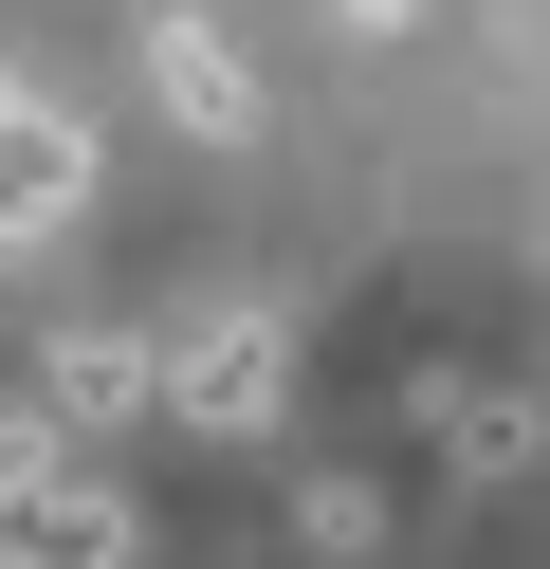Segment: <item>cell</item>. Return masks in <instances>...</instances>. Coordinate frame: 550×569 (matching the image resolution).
I'll return each instance as SVG.
<instances>
[{
	"mask_svg": "<svg viewBox=\"0 0 550 569\" xmlns=\"http://www.w3.org/2000/svg\"><path fill=\"white\" fill-rule=\"evenodd\" d=\"M73 221H92V129L0 74V258H37V239H73Z\"/></svg>",
	"mask_w": 550,
	"mask_h": 569,
	"instance_id": "obj_1",
	"label": "cell"
},
{
	"mask_svg": "<svg viewBox=\"0 0 550 569\" xmlns=\"http://www.w3.org/2000/svg\"><path fill=\"white\" fill-rule=\"evenodd\" d=\"M166 405L202 422V441L220 422H276V312H202V331L166 349Z\"/></svg>",
	"mask_w": 550,
	"mask_h": 569,
	"instance_id": "obj_2",
	"label": "cell"
},
{
	"mask_svg": "<svg viewBox=\"0 0 550 569\" xmlns=\"http://www.w3.org/2000/svg\"><path fill=\"white\" fill-rule=\"evenodd\" d=\"M0 569H129V496H110L92 459H56V496L19 515V551H0Z\"/></svg>",
	"mask_w": 550,
	"mask_h": 569,
	"instance_id": "obj_3",
	"label": "cell"
},
{
	"mask_svg": "<svg viewBox=\"0 0 550 569\" xmlns=\"http://www.w3.org/2000/svg\"><path fill=\"white\" fill-rule=\"evenodd\" d=\"M129 405H166V368H147L129 331H56V405H37V422L73 441V422H129Z\"/></svg>",
	"mask_w": 550,
	"mask_h": 569,
	"instance_id": "obj_4",
	"label": "cell"
},
{
	"mask_svg": "<svg viewBox=\"0 0 550 569\" xmlns=\"http://www.w3.org/2000/svg\"><path fill=\"white\" fill-rule=\"evenodd\" d=\"M147 56H166V111H183V129H239V111H257V74H239V38H202V19H166V38H147Z\"/></svg>",
	"mask_w": 550,
	"mask_h": 569,
	"instance_id": "obj_5",
	"label": "cell"
},
{
	"mask_svg": "<svg viewBox=\"0 0 550 569\" xmlns=\"http://www.w3.org/2000/svg\"><path fill=\"white\" fill-rule=\"evenodd\" d=\"M56 459H73L56 422H0V551H19V515H37V496H56Z\"/></svg>",
	"mask_w": 550,
	"mask_h": 569,
	"instance_id": "obj_6",
	"label": "cell"
}]
</instances>
